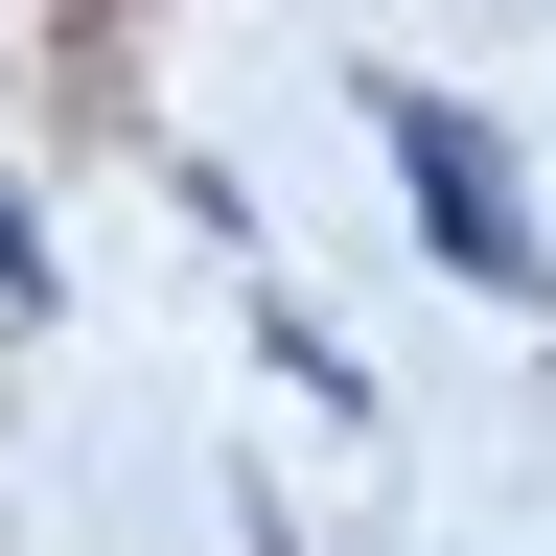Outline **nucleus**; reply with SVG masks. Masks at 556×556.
Listing matches in <instances>:
<instances>
[{"label":"nucleus","mask_w":556,"mask_h":556,"mask_svg":"<svg viewBox=\"0 0 556 556\" xmlns=\"http://www.w3.org/2000/svg\"><path fill=\"white\" fill-rule=\"evenodd\" d=\"M394 186H417V232H441L464 278H510V302H533V186H510V139H486L464 93H394Z\"/></svg>","instance_id":"nucleus-1"}]
</instances>
